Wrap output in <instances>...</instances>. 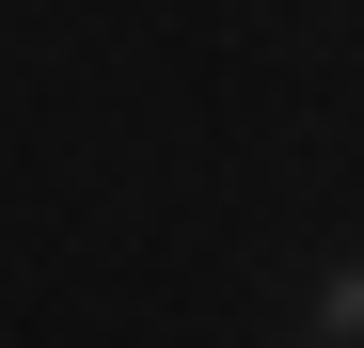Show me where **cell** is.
<instances>
[{
	"instance_id": "1",
	"label": "cell",
	"mask_w": 364,
	"mask_h": 348,
	"mask_svg": "<svg viewBox=\"0 0 364 348\" xmlns=\"http://www.w3.org/2000/svg\"><path fill=\"white\" fill-rule=\"evenodd\" d=\"M301 332H333V348H364V269H317V317Z\"/></svg>"
}]
</instances>
